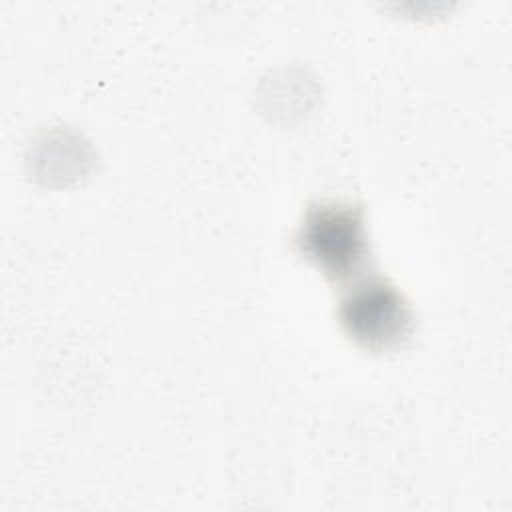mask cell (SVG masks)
<instances>
[{
    "label": "cell",
    "instance_id": "cell-1",
    "mask_svg": "<svg viewBox=\"0 0 512 512\" xmlns=\"http://www.w3.org/2000/svg\"><path fill=\"white\" fill-rule=\"evenodd\" d=\"M294 242L298 252L330 280L350 278L368 258L364 210L346 202L312 204Z\"/></svg>",
    "mask_w": 512,
    "mask_h": 512
},
{
    "label": "cell",
    "instance_id": "cell-2",
    "mask_svg": "<svg viewBox=\"0 0 512 512\" xmlns=\"http://www.w3.org/2000/svg\"><path fill=\"white\" fill-rule=\"evenodd\" d=\"M338 318L346 336L370 352L400 348L414 328L408 300L384 278H368L350 288L340 302Z\"/></svg>",
    "mask_w": 512,
    "mask_h": 512
}]
</instances>
